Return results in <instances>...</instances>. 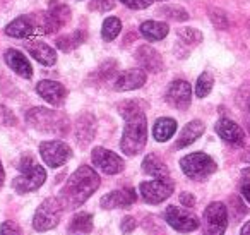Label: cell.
Here are the masks:
<instances>
[{
	"label": "cell",
	"mask_w": 250,
	"mask_h": 235,
	"mask_svg": "<svg viewBox=\"0 0 250 235\" xmlns=\"http://www.w3.org/2000/svg\"><path fill=\"white\" fill-rule=\"evenodd\" d=\"M100 175L94 168L87 165H81L72 175L69 177L67 184L62 187L59 199L65 210H76L83 206L100 187Z\"/></svg>",
	"instance_id": "cell-1"
},
{
	"label": "cell",
	"mask_w": 250,
	"mask_h": 235,
	"mask_svg": "<svg viewBox=\"0 0 250 235\" xmlns=\"http://www.w3.org/2000/svg\"><path fill=\"white\" fill-rule=\"evenodd\" d=\"M60 28L62 24L48 11H45L19 16L5 26L4 31L11 38H31L36 35H53Z\"/></svg>",
	"instance_id": "cell-2"
},
{
	"label": "cell",
	"mask_w": 250,
	"mask_h": 235,
	"mask_svg": "<svg viewBox=\"0 0 250 235\" xmlns=\"http://www.w3.org/2000/svg\"><path fill=\"white\" fill-rule=\"evenodd\" d=\"M26 122L35 131L45 132V134H59L63 136L69 132V120L63 114L43 107H35L26 112Z\"/></svg>",
	"instance_id": "cell-3"
},
{
	"label": "cell",
	"mask_w": 250,
	"mask_h": 235,
	"mask_svg": "<svg viewBox=\"0 0 250 235\" xmlns=\"http://www.w3.org/2000/svg\"><path fill=\"white\" fill-rule=\"evenodd\" d=\"M147 141V120L146 114H137L125 118L124 134H122L120 148L125 155L136 156L144 149Z\"/></svg>",
	"instance_id": "cell-4"
},
{
	"label": "cell",
	"mask_w": 250,
	"mask_h": 235,
	"mask_svg": "<svg viewBox=\"0 0 250 235\" xmlns=\"http://www.w3.org/2000/svg\"><path fill=\"white\" fill-rule=\"evenodd\" d=\"M19 170L21 175L16 177L12 187L16 189L18 194L33 192V190L40 189L46 180V172L42 165L35 162V158L29 155H24L19 162Z\"/></svg>",
	"instance_id": "cell-5"
},
{
	"label": "cell",
	"mask_w": 250,
	"mask_h": 235,
	"mask_svg": "<svg viewBox=\"0 0 250 235\" xmlns=\"http://www.w3.org/2000/svg\"><path fill=\"white\" fill-rule=\"evenodd\" d=\"M180 168L188 179L204 180L216 172L218 165H216V162L209 155L197 151V153H190V155L184 156V158L180 160Z\"/></svg>",
	"instance_id": "cell-6"
},
{
	"label": "cell",
	"mask_w": 250,
	"mask_h": 235,
	"mask_svg": "<svg viewBox=\"0 0 250 235\" xmlns=\"http://www.w3.org/2000/svg\"><path fill=\"white\" fill-rule=\"evenodd\" d=\"M65 208L62 206L59 197H48L36 210L33 216V227L38 232H48L55 228L62 220V213Z\"/></svg>",
	"instance_id": "cell-7"
},
{
	"label": "cell",
	"mask_w": 250,
	"mask_h": 235,
	"mask_svg": "<svg viewBox=\"0 0 250 235\" xmlns=\"http://www.w3.org/2000/svg\"><path fill=\"white\" fill-rule=\"evenodd\" d=\"M202 227H204V235H225L228 227V208L219 201L211 203L204 210Z\"/></svg>",
	"instance_id": "cell-8"
},
{
	"label": "cell",
	"mask_w": 250,
	"mask_h": 235,
	"mask_svg": "<svg viewBox=\"0 0 250 235\" xmlns=\"http://www.w3.org/2000/svg\"><path fill=\"white\" fill-rule=\"evenodd\" d=\"M175 184L170 179H154L143 182L139 186L141 197L146 201L147 204H160L167 201L168 197L173 194Z\"/></svg>",
	"instance_id": "cell-9"
},
{
	"label": "cell",
	"mask_w": 250,
	"mask_h": 235,
	"mask_svg": "<svg viewBox=\"0 0 250 235\" xmlns=\"http://www.w3.org/2000/svg\"><path fill=\"white\" fill-rule=\"evenodd\" d=\"M40 155L50 168H59L65 165L72 156V149L63 141H45L40 144Z\"/></svg>",
	"instance_id": "cell-10"
},
{
	"label": "cell",
	"mask_w": 250,
	"mask_h": 235,
	"mask_svg": "<svg viewBox=\"0 0 250 235\" xmlns=\"http://www.w3.org/2000/svg\"><path fill=\"white\" fill-rule=\"evenodd\" d=\"M165 220L171 228L182 234H190L201 227V220L195 213L188 210H180L177 206H168L165 211Z\"/></svg>",
	"instance_id": "cell-11"
},
{
	"label": "cell",
	"mask_w": 250,
	"mask_h": 235,
	"mask_svg": "<svg viewBox=\"0 0 250 235\" xmlns=\"http://www.w3.org/2000/svg\"><path fill=\"white\" fill-rule=\"evenodd\" d=\"M91 160H93V165L100 172L106 173V175H117V173H120L125 168V162L117 153L110 151L106 148H101V146L93 149Z\"/></svg>",
	"instance_id": "cell-12"
},
{
	"label": "cell",
	"mask_w": 250,
	"mask_h": 235,
	"mask_svg": "<svg viewBox=\"0 0 250 235\" xmlns=\"http://www.w3.org/2000/svg\"><path fill=\"white\" fill-rule=\"evenodd\" d=\"M165 98L168 105H171L177 110H187L192 103V86L187 81L177 79L168 86Z\"/></svg>",
	"instance_id": "cell-13"
},
{
	"label": "cell",
	"mask_w": 250,
	"mask_h": 235,
	"mask_svg": "<svg viewBox=\"0 0 250 235\" xmlns=\"http://www.w3.org/2000/svg\"><path fill=\"white\" fill-rule=\"evenodd\" d=\"M98 122L94 118L93 114H83L79 115V118L76 120L74 125V136H76V141L79 146H87L96 136Z\"/></svg>",
	"instance_id": "cell-14"
},
{
	"label": "cell",
	"mask_w": 250,
	"mask_h": 235,
	"mask_svg": "<svg viewBox=\"0 0 250 235\" xmlns=\"http://www.w3.org/2000/svg\"><path fill=\"white\" fill-rule=\"evenodd\" d=\"M36 93L46 100L50 105H55V107H60L63 105L67 98V90L63 84L57 83V81H50V79H43L36 84Z\"/></svg>",
	"instance_id": "cell-15"
},
{
	"label": "cell",
	"mask_w": 250,
	"mask_h": 235,
	"mask_svg": "<svg viewBox=\"0 0 250 235\" xmlns=\"http://www.w3.org/2000/svg\"><path fill=\"white\" fill-rule=\"evenodd\" d=\"M214 129H216V134L223 141L228 142V144L243 146V142H245V132H243V129L238 124H235L233 120H229V118H219L216 122Z\"/></svg>",
	"instance_id": "cell-16"
},
{
	"label": "cell",
	"mask_w": 250,
	"mask_h": 235,
	"mask_svg": "<svg viewBox=\"0 0 250 235\" xmlns=\"http://www.w3.org/2000/svg\"><path fill=\"white\" fill-rule=\"evenodd\" d=\"M137 201V194L134 189H120L111 190L104 194L100 201V206L103 210H115V208H127Z\"/></svg>",
	"instance_id": "cell-17"
},
{
	"label": "cell",
	"mask_w": 250,
	"mask_h": 235,
	"mask_svg": "<svg viewBox=\"0 0 250 235\" xmlns=\"http://www.w3.org/2000/svg\"><path fill=\"white\" fill-rule=\"evenodd\" d=\"M136 60L139 62V66L143 67L147 72H161L163 70V59L161 55L149 45H141L139 48L136 50Z\"/></svg>",
	"instance_id": "cell-18"
},
{
	"label": "cell",
	"mask_w": 250,
	"mask_h": 235,
	"mask_svg": "<svg viewBox=\"0 0 250 235\" xmlns=\"http://www.w3.org/2000/svg\"><path fill=\"white\" fill-rule=\"evenodd\" d=\"M146 72L143 69H130L122 72L117 77L113 88L117 91H132V90H139L146 84Z\"/></svg>",
	"instance_id": "cell-19"
},
{
	"label": "cell",
	"mask_w": 250,
	"mask_h": 235,
	"mask_svg": "<svg viewBox=\"0 0 250 235\" xmlns=\"http://www.w3.org/2000/svg\"><path fill=\"white\" fill-rule=\"evenodd\" d=\"M4 59H5V64H7L18 76L24 77V79H31L33 67H31V64H29V60L26 59L24 53L16 48H9L7 52L4 53Z\"/></svg>",
	"instance_id": "cell-20"
},
{
	"label": "cell",
	"mask_w": 250,
	"mask_h": 235,
	"mask_svg": "<svg viewBox=\"0 0 250 235\" xmlns=\"http://www.w3.org/2000/svg\"><path fill=\"white\" fill-rule=\"evenodd\" d=\"M26 50H28L29 55L38 60L42 66L52 67L53 64L57 62V52L52 47L43 42H29L28 45H26Z\"/></svg>",
	"instance_id": "cell-21"
},
{
	"label": "cell",
	"mask_w": 250,
	"mask_h": 235,
	"mask_svg": "<svg viewBox=\"0 0 250 235\" xmlns=\"http://www.w3.org/2000/svg\"><path fill=\"white\" fill-rule=\"evenodd\" d=\"M206 131V125L202 120H192L185 125L184 129L180 131V136H178L177 142H175V148L182 149V148H187L190 146L194 141H197Z\"/></svg>",
	"instance_id": "cell-22"
},
{
	"label": "cell",
	"mask_w": 250,
	"mask_h": 235,
	"mask_svg": "<svg viewBox=\"0 0 250 235\" xmlns=\"http://www.w3.org/2000/svg\"><path fill=\"white\" fill-rule=\"evenodd\" d=\"M139 31L147 42H161L170 33V26H168V23L161 21H144Z\"/></svg>",
	"instance_id": "cell-23"
},
{
	"label": "cell",
	"mask_w": 250,
	"mask_h": 235,
	"mask_svg": "<svg viewBox=\"0 0 250 235\" xmlns=\"http://www.w3.org/2000/svg\"><path fill=\"white\" fill-rule=\"evenodd\" d=\"M143 172L154 177V179H168V177H170V168L167 166V163L158 155H154V153H151V155H147L146 158H144Z\"/></svg>",
	"instance_id": "cell-24"
},
{
	"label": "cell",
	"mask_w": 250,
	"mask_h": 235,
	"mask_svg": "<svg viewBox=\"0 0 250 235\" xmlns=\"http://www.w3.org/2000/svg\"><path fill=\"white\" fill-rule=\"evenodd\" d=\"M175 132H177V120H173L170 117L158 118L153 127V136L158 142H167L168 139L173 138Z\"/></svg>",
	"instance_id": "cell-25"
},
{
	"label": "cell",
	"mask_w": 250,
	"mask_h": 235,
	"mask_svg": "<svg viewBox=\"0 0 250 235\" xmlns=\"http://www.w3.org/2000/svg\"><path fill=\"white\" fill-rule=\"evenodd\" d=\"M86 40V33L76 29L70 35H63L57 38V48L62 50V52H72L74 48H77L79 45H83V42Z\"/></svg>",
	"instance_id": "cell-26"
},
{
	"label": "cell",
	"mask_w": 250,
	"mask_h": 235,
	"mask_svg": "<svg viewBox=\"0 0 250 235\" xmlns=\"http://www.w3.org/2000/svg\"><path fill=\"white\" fill-rule=\"evenodd\" d=\"M69 230L77 232V234H89L93 230V214L91 213H77L72 218Z\"/></svg>",
	"instance_id": "cell-27"
},
{
	"label": "cell",
	"mask_w": 250,
	"mask_h": 235,
	"mask_svg": "<svg viewBox=\"0 0 250 235\" xmlns=\"http://www.w3.org/2000/svg\"><path fill=\"white\" fill-rule=\"evenodd\" d=\"M122 31V23L118 18H106L103 23V28H101V36H103L104 42H113Z\"/></svg>",
	"instance_id": "cell-28"
},
{
	"label": "cell",
	"mask_w": 250,
	"mask_h": 235,
	"mask_svg": "<svg viewBox=\"0 0 250 235\" xmlns=\"http://www.w3.org/2000/svg\"><path fill=\"white\" fill-rule=\"evenodd\" d=\"M214 86V77L211 72H202L197 77V83H195V96L197 98H206L212 91Z\"/></svg>",
	"instance_id": "cell-29"
},
{
	"label": "cell",
	"mask_w": 250,
	"mask_h": 235,
	"mask_svg": "<svg viewBox=\"0 0 250 235\" xmlns=\"http://www.w3.org/2000/svg\"><path fill=\"white\" fill-rule=\"evenodd\" d=\"M146 105L139 100H127L124 103L118 105V114L122 115L124 118H129L132 115H137V114H143Z\"/></svg>",
	"instance_id": "cell-30"
},
{
	"label": "cell",
	"mask_w": 250,
	"mask_h": 235,
	"mask_svg": "<svg viewBox=\"0 0 250 235\" xmlns=\"http://www.w3.org/2000/svg\"><path fill=\"white\" fill-rule=\"evenodd\" d=\"M177 35H178V40L188 47H195L202 42V33L194 28H180L177 31Z\"/></svg>",
	"instance_id": "cell-31"
},
{
	"label": "cell",
	"mask_w": 250,
	"mask_h": 235,
	"mask_svg": "<svg viewBox=\"0 0 250 235\" xmlns=\"http://www.w3.org/2000/svg\"><path fill=\"white\" fill-rule=\"evenodd\" d=\"M48 12L53 16V18L57 19V21L60 23L62 26L67 24V21L70 19V9L67 7L65 4H62V2H50V7H48Z\"/></svg>",
	"instance_id": "cell-32"
},
{
	"label": "cell",
	"mask_w": 250,
	"mask_h": 235,
	"mask_svg": "<svg viewBox=\"0 0 250 235\" xmlns=\"http://www.w3.org/2000/svg\"><path fill=\"white\" fill-rule=\"evenodd\" d=\"M211 21L216 28H228V19H226V14L221 11V9H212L211 11Z\"/></svg>",
	"instance_id": "cell-33"
},
{
	"label": "cell",
	"mask_w": 250,
	"mask_h": 235,
	"mask_svg": "<svg viewBox=\"0 0 250 235\" xmlns=\"http://www.w3.org/2000/svg\"><path fill=\"white\" fill-rule=\"evenodd\" d=\"M0 235H22V230L16 221H4L0 227Z\"/></svg>",
	"instance_id": "cell-34"
},
{
	"label": "cell",
	"mask_w": 250,
	"mask_h": 235,
	"mask_svg": "<svg viewBox=\"0 0 250 235\" xmlns=\"http://www.w3.org/2000/svg\"><path fill=\"white\" fill-rule=\"evenodd\" d=\"M167 18H171L175 21H185L188 18L187 12L184 11L182 7H167V11H161Z\"/></svg>",
	"instance_id": "cell-35"
},
{
	"label": "cell",
	"mask_w": 250,
	"mask_h": 235,
	"mask_svg": "<svg viewBox=\"0 0 250 235\" xmlns=\"http://www.w3.org/2000/svg\"><path fill=\"white\" fill-rule=\"evenodd\" d=\"M16 117H14V114H12L9 108H5L4 105H0V124L2 125H16Z\"/></svg>",
	"instance_id": "cell-36"
},
{
	"label": "cell",
	"mask_w": 250,
	"mask_h": 235,
	"mask_svg": "<svg viewBox=\"0 0 250 235\" xmlns=\"http://www.w3.org/2000/svg\"><path fill=\"white\" fill-rule=\"evenodd\" d=\"M122 4L125 7L134 9V11H141V9H147L151 4H153V0H120Z\"/></svg>",
	"instance_id": "cell-37"
},
{
	"label": "cell",
	"mask_w": 250,
	"mask_h": 235,
	"mask_svg": "<svg viewBox=\"0 0 250 235\" xmlns=\"http://www.w3.org/2000/svg\"><path fill=\"white\" fill-rule=\"evenodd\" d=\"M137 228V220L134 216H125L122 218V225H120V230L122 234H132L134 230Z\"/></svg>",
	"instance_id": "cell-38"
},
{
	"label": "cell",
	"mask_w": 250,
	"mask_h": 235,
	"mask_svg": "<svg viewBox=\"0 0 250 235\" xmlns=\"http://www.w3.org/2000/svg\"><path fill=\"white\" fill-rule=\"evenodd\" d=\"M115 7V0H93V4H91V9L94 11H110V9Z\"/></svg>",
	"instance_id": "cell-39"
},
{
	"label": "cell",
	"mask_w": 250,
	"mask_h": 235,
	"mask_svg": "<svg viewBox=\"0 0 250 235\" xmlns=\"http://www.w3.org/2000/svg\"><path fill=\"white\" fill-rule=\"evenodd\" d=\"M240 192H242L243 199L250 204V179H243L240 184Z\"/></svg>",
	"instance_id": "cell-40"
},
{
	"label": "cell",
	"mask_w": 250,
	"mask_h": 235,
	"mask_svg": "<svg viewBox=\"0 0 250 235\" xmlns=\"http://www.w3.org/2000/svg\"><path fill=\"white\" fill-rule=\"evenodd\" d=\"M180 203L184 204V206H187V208L194 206V204H195L194 194H190V192H182L180 194Z\"/></svg>",
	"instance_id": "cell-41"
},
{
	"label": "cell",
	"mask_w": 250,
	"mask_h": 235,
	"mask_svg": "<svg viewBox=\"0 0 250 235\" xmlns=\"http://www.w3.org/2000/svg\"><path fill=\"white\" fill-rule=\"evenodd\" d=\"M240 235H250V221L249 223H245L242 227V232H240Z\"/></svg>",
	"instance_id": "cell-42"
},
{
	"label": "cell",
	"mask_w": 250,
	"mask_h": 235,
	"mask_svg": "<svg viewBox=\"0 0 250 235\" xmlns=\"http://www.w3.org/2000/svg\"><path fill=\"white\" fill-rule=\"evenodd\" d=\"M4 179H5V172H4V166H2V162H0V186L4 184Z\"/></svg>",
	"instance_id": "cell-43"
},
{
	"label": "cell",
	"mask_w": 250,
	"mask_h": 235,
	"mask_svg": "<svg viewBox=\"0 0 250 235\" xmlns=\"http://www.w3.org/2000/svg\"><path fill=\"white\" fill-rule=\"evenodd\" d=\"M247 107H249V114H250V98H249V105H247ZM247 124H249V132H250V120H247Z\"/></svg>",
	"instance_id": "cell-44"
},
{
	"label": "cell",
	"mask_w": 250,
	"mask_h": 235,
	"mask_svg": "<svg viewBox=\"0 0 250 235\" xmlns=\"http://www.w3.org/2000/svg\"><path fill=\"white\" fill-rule=\"evenodd\" d=\"M153 2H163V0H153Z\"/></svg>",
	"instance_id": "cell-45"
}]
</instances>
